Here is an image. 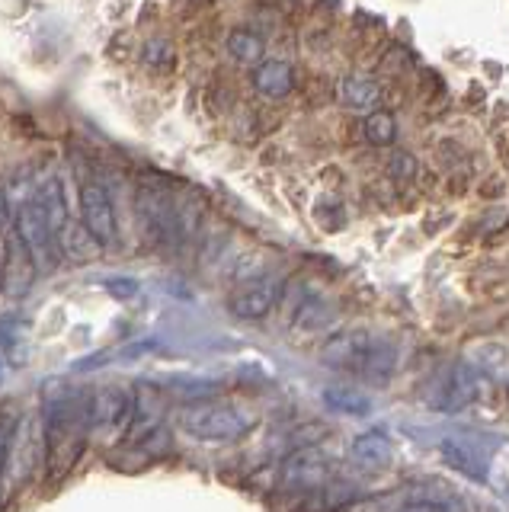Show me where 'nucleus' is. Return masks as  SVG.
Returning a JSON list of instances; mask_svg holds the SVG:
<instances>
[{
    "instance_id": "nucleus-1",
    "label": "nucleus",
    "mask_w": 509,
    "mask_h": 512,
    "mask_svg": "<svg viewBox=\"0 0 509 512\" xmlns=\"http://www.w3.org/2000/svg\"><path fill=\"white\" fill-rule=\"evenodd\" d=\"M321 359L330 368H340V372H353V375L372 378V381H385L394 368L397 352L391 343L378 340V336L365 333V330H343L324 343Z\"/></svg>"
},
{
    "instance_id": "nucleus-2",
    "label": "nucleus",
    "mask_w": 509,
    "mask_h": 512,
    "mask_svg": "<svg viewBox=\"0 0 509 512\" xmlns=\"http://www.w3.org/2000/svg\"><path fill=\"white\" fill-rule=\"evenodd\" d=\"M253 426H257V413L228 400H196L180 410V429L196 442H234L244 439Z\"/></svg>"
},
{
    "instance_id": "nucleus-3",
    "label": "nucleus",
    "mask_w": 509,
    "mask_h": 512,
    "mask_svg": "<svg viewBox=\"0 0 509 512\" xmlns=\"http://www.w3.org/2000/svg\"><path fill=\"white\" fill-rule=\"evenodd\" d=\"M10 224H13V234H17L20 247L26 250L29 260H33L39 269H52L55 266V234L36 202V192H26V196L13 205Z\"/></svg>"
},
{
    "instance_id": "nucleus-4",
    "label": "nucleus",
    "mask_w": 509,
    "mask_h": 512,
    "mask_svg": "<svg viewBox=\"0 0 509 512\" xmlns=\"http://www.w3.org/2000/svg\"><path fill=\"white\" fill-rule=\"evenodd\" d=\"M42 458H45V429L36 416H23V420L13 426V439H10L7 474L13 477V484H23V480L36 471V464Z\"/></svg>"
},
{
    "instance_id": "nucleus-5",
    "label": "nucleus",
    "mask_w": 509,
    "mask_h": 512,
    "mask_svg": "<svg viewBox=\"0 0 509 512\" xmlns=\"http://www.w3.org/2000/svg\"><path fill=\"white\" fill-rule=\"evenodd\" d=\"M81 221L100 247L119 244L116 208H113V199H109V192L100 183H81Z\"/></svg>"
},
{
    "instance_id": "nucleus-6",
    "label": "nucleus",
    "mask_w": 509,
    "mask_h": 512,
    "mask_svg": "<svg viewBox=\"0 0 509 512\" xmlns=\"http://www.w3.org/2000/svg\"><path fill=\"white\" fill-rule=\"evenodd\" d=\"M333 474L330 458L321 452V448H298L282 464V484L298 493H311V490H324L327 480Z\"/></svg>"
},
{
    "instance_id": "nucleus-7",
    "label": "nucleus",
    "mask_w": 509,
    "mask_h": 512,
    "mask_svg": "<svg viewBox=\"0 0 509 512\" xmlns=\"http://www.w3.org/2000/svg\"><path fill=\"white\" fill-rule=\"evenodd\" d=\"M132 413V397L119 388H100L87 397V423L93 436H106V432H119L122 423Z\"/></svg>"
},
{
    "instance_id": "nucleus-8",
    "label": "nucleus",
    "mask_w": 509,
    "mask_h": 512,
    "mask_svg": "<svg viewBox=\"0 0 509 512\" xmlns=\"http://www.w3.org/2000/svg\"><path fill=\"white\" fill-rule=\"evenodd\" d=\"M279 298V285L276 279L269 276H257V279H247L237 292L231 295L228 308L234 317H244V320H257V317H266L273 311V304Z\"/></svg>"
},
{
    "instance_id": "nucleus-9",
    "label": "nucleus",
    "mask_w": 509,
    "mask_h": 512,
    "mask_svg": "<svg viewBox=\"0 0 509 512\" xmlns=\"http://www.w3.org/2000/svg\"><path fill=\"white\" fill-rule=\"evenodd\" d=\"M349 455H353V461L359 464L362 471L378 474V471H385L391 464L394 445L381 429H372V432H362V436L353 439V445H349Z\"/></svg>"
},
{
    "instance_id": "nucleus-10",
    "label": "nucleus",
    "mask_w": 509,
    "mask_h": 512,
    "mask_svg": "<svg viewBox=\"0 0 509 512\" xmlns=\"http://www.w3.org/2000/svg\"><path fill=\"white\" fill-rule=\"evenodd\" d=\"M0 349L10 365H26L29 349H33V324L23 314H10L0 320Z\"/></svg>"
},
{
    "instance_id": "nucleus-11",
    "label": "nucleus",
    "mask_w": 509,
    "mask_h": 512,
    "mask_svg": "<svg viewBox=\"0 0 509 512\" xmlns=\"http://www.w3.org/2000/svg\"><path fill=\"white\" fill-rule=\"evenodd\" d=\"M481 381H484V375L477 372L471 362H458L449 372V378H445V388H442L445 391V407L458 410V407L474 404V400L481 397Z\"/></svg>"
},
{
    "instance_id": "nucleus-12",
    "label": "nucleus",
    "mask_w": 509,
    "mask_h": 512,
    "mask_svg": "<svg viewBox=\"0 0 509 512\" xmlns=\"http://www.w3.org/2000/svg\"><path fill=\"white\" fill-rule=\"evenodd\" d=\"M36 202L42 208L45 221H49L52 234L58 237V231H65L68 224V202H65V183H61L58 173H49L42 183H36Z\"/></svg>"
},
{
    "instance_id": "nucleus-13",
    "label": "nucleus",
    "mask_w": 509,
    "mask_h": 512,
    "mask_svg": "<svg viewBox=\"0 0 509 512\" xmlns=\"http://www.w3.org/2000/svg\"><path fill=\"white\" fill-rule=\"evenodd\" d=\"M253 87L269 100H282L295 87V68L289 61H263L257 74H253Z\"/></svg>"
},
{
    "instance_id": "nucleus-14",
    "label": "nucleus",
    "mask_w": 509,
    "mask_h": 512,
    "mask_svg": "<svg viewBox=\"0 0 509 512\" xmlns=\"http://www.w3.org/2000/svg\"><path fill=\"white\" fill-rule=\"evenodd\" d=\"M381 100V90L372 77L365 74H349L340 80V103L353 112H372Z\"/></svg>"
},
{
    "instance_id": "nucleus-15",
    "label": "nucleus",
    "mask_w": 509,
    "mask_h": 512,
    "mask_svg": "<svg viewBox=\"0 0 509 512\" xmlns=\"http://www.w3.org/2000/svg\"><path fill=\"white\" fill-rule=\"evenodd\" d=\"M439 452H442V458L449 461L455 471L468 474L471 480H484V477H487L484 461L477 458L465 442H458V439H442V442H439Z\"/></svg>"
},
{
    "instance_id": "nucleus-16",
    "label": "nucleus",
    "mask_w": 509,
    "mask_h": 512,
    "mask_svg": "<svg viewBox=\"0 0 509 512\" xmlns=\"http://www.w3.org/2000/svg\"><path fill=\"white\" fill-rule=\"evenodd\" d=\"M324 404L333 413H346V416H369L372 413V400L359 394L356 388H327Z\"/></svg>"
},
{
    "instance_id": "nucleus-17",
    "label": "nucleus",
    "mask_w": 509,
    "mask_h": 512,
    "mask_svg": "<svg viewBox=\"0 0 509 512\" xmlns=\"http://www.w3.org/2000/svg\"><path fill=\"white\" fill-rule=\"evenodd\" d=\"M228 55L241 64H257L266 55V45L253 29H234L228 36Z\"/></svg>"
},
{
    "instance_id": "nucleus-18",
    "label": "nucleus",
    "mask_w": 509,
    "mask_h": 512,
    "mask_svg": "<svg viewBox=\"0 0 509 512\" xmlns=\"http://www.w3.org/2000/svg\"><path fill=\"white\" fill-rule=\"evenodd\" d=\"M468 362L477 368L481 375H497L509 365V352L497 343H477L468 349Z\"/></svg>"
},
{
    "instance_id": "nucleus-19",
    "label": "nucleus",
    "mask_w": 509,
    "mask_h": 512,
    "mask_svg": "<svg viewBox=\"0 0 509 512\" xmlns=\"http://www.w3.org/2000/svg\"><path fill=\"white\" fill-rule=\"evenodd\" d=\"M365 138H369L375 148H388L397 138V119L391 116L388 109H372L369 116H365Z\"/></svg>"
},
{
    "instance_id": "nucleus-20",
    "label": "nucleus",
    "mask_w": 509,
    "mask_h": 512,
    "mask_svg": "<svg viewBox=\"0 0 509 512\" xmlns=\"http://www.w3.org/2000/svg\"><path fill=\"white\" fill-rule=\"evenodd\" d=\"M420 493L423 496H410V500H407L410 509H461V500H458V496H452L449 490H442V496H436L439 490L420 487Z\"/></svg>"
},
{
    "instance_id": "nucleus-21",
    "label": "nucleus",
    "mask_w": 509,
    "mask_h": 512,
    "mask_svg": "<svg viewBox=\"0 0 509 512\" xmlns=\"http://www.w3.org/2000/svg\"><path fill=\"white\" fill-rule=\"evenodd\" d=\"M324 311V301H308L305 304V308H301L298 311V320H295V324L298 327H305V330H321L324 324H327V320H330V314H321Z\"/></svg>"
},
{
    "instance_id": "nucleus-22",
    "label": "nucleus",
    "mask_w": 509,
    "mask_h": 512,
    "mask_svg": "<svg viewBox=\"0 0 509 512\" xmlns=\"http://www.w3.org/2000/svg\"><path fill=\"white\" fill-rule=\"evenodd\" d=\"M388 173L394 176V180L407 183V180H413V173H417V160H413L410 151H397V154L388 160Z\"/></svg>"
},
{
    "instance_id": "nucleus-23",
    "label": "nucleus",
    "mask_w": 509,
    "mask_h": 512,
    "mask_svg": "<svg viewBox=\"0 0 509 512\" xmlns=\"http://www.w3.org/2000/svg\"><path fill=\"white\" fill-rule=\"evenodd\" d=\"M10 439H13V426L0 420V487L7 480V464H10Z\"/></svg>"
},
{
    "instance_id": "nucleus-24",
    "label": "nucleus",
    "mask_w": 509,
    "mask_h": 512,
    "mask_svg": "<svg viewBox=\"0 0 509 512\" xmlns=\"http://www.w3.org/2000/svg\"><path fill=\"white\" fill-rule=\"evenodd\" d=\"M106 292L116 298H132V295H138V282L135 279H106Z\"/></svg>"
},
{
    "instance_id": "nucleus-25",
    "label": "nucleus",
    "mask_w": 509,
    "mask_h": 512,
    "mask_svg": "<svg viewBox=\"0 0 509 512\" xmlns=\"http://www.w3.org/2000/svg\"><path fill=\"white\" fill-rule=\"evenodd\" d=\"M13 218V208H10V199L0 192V228H7V221Z\"/></svg>"
},
{
    "instance_id": "nucleus-26",
    "label": "nucleus",
    "mask_w": 509,
    "mask_h": 512,
    "mask_svg": "<svg viewBox=\"0 0 509 512\" xmlns=\"http://www.w3.org/2000/svg\"><path fill=\"white\" fill-rule=\"evenodd\" d=\"M506 397H509V384H506Z\"/></svg>"
}]
</instances>
